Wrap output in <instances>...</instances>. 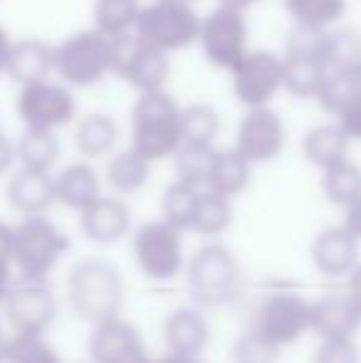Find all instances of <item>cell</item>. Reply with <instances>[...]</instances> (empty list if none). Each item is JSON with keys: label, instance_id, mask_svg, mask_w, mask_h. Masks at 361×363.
Returning a JSON list of instances; mask_svg holds the SVG:
<instances>
[{"label": "cell", "instance_id": "cell-1", "mask_svg": "<svg viewBox=\"0 0 361 363\" xmlns=\"http://www.w3.org/2000/svg\"><path fill=\"white\" fill-rule=\"evenodd\" d=\"M181 104L169 91L139 94L131 106V148L154 166L181 148Z\"/></svg>", "mask_w": 361, "mask_h": 363}, {"label": "cell", "instance_id": "cell-2", "mask_svg": "<svg viewBox=\"0 0 361 363\" xmlns=\"http://www.w3.org/2000/svg\"><path fill=\"white\" fill-rule=\"evenodd\" d=\"M67 299L79 319L99 326L104 321L119 319L124 284L119 272L106 259L89 257L70 269Z\"/></svg>", "mask_w": 361, "mask_h": 363}, {"label": "cell", "instance_id": "cell-3", "mask_svg": "<svg viewBox=\"0 0 361 363\" xmlns=\"http://www.w3.org/2000/svg\"><path fill=\"white\" fill-rule=\"evenodd\" d=\"M186 287L198 309L233 304L243 291L240 262L226 245H203L186 262Z\"/></svg>", "mask_w": 361, "mask_h": 363}, {"label": "cell", "instance_id": "cell-4", "mask_svg": "<svg viewBox=\"0 0 361 363\" xmlns=\"http://www.w3.org/2000/svg\"><path fill=\"white\" fill-rule=\"evenodd\" d=\"M114 74V40L94 28L77 30L55 45V77L70 89L96 86Z\"/></svg>", "mask_w": 361, "mask_h": 363}, {"label": "cell", "instance_id": "cell-5", "mask_svg": "<svg viewBox=\"0 0 361 363\" xmlns=\"http://www.w3.org/2000/svg\"><path fill=\"white\" fill-rule=\"evenodd\" d=\"M70 250V240L48 216L23 218L13 225V269L23 282H48L52 269Z\"/></svg>", "mask_w": 361, "mask_h": 363}, {"label": "cell", "instance_id": "cell-6", "mask_svg": "<svg viewBox=\"0 0 361 363\" xmlns=\"http://www.w3.org/2000/svg\"><path fill=\"white\" fill-rule=\"evenodd\" d=\"M198 30H201V15L193 5L151 0L141 8L134 35L149 48L171 55L196 45Z\"/></svg>", "mask_w": 361, "mask_h": 363}, {"label": "cell", "instance_id": "cell-7", "mask_svg": "<svg viewBox=\"0 0 361 363\" xmlns=\"http://www.w3.org/2000/svg\"><path fill=\"white\" fill-rule=\"evenodd\" d=\"M309 304L292 289H274L257 301L250 316V331L270 341L279 351L292 346L309 331Z\"/></svg>", "mask_w": 361, "mask_h": 363}, {"label": "cell", "instance_id": "cell-8", "mask_svg": "<svg viewBox=\"0 0 361 363\" xmlns=\"http://www.w3.org/2000/svg\"><path fill=\"white\" fill-rule=\"evenodd\" d=\"M15 114L23 129L57 134L60 129L77 121V96L57 79L35 82V84L20 86L18 99H15Z\"/></svg>", "mask_w": 361, "mask_h": 363}, {"label": "cell", "instance_id": "cell-9", "mask_svg": "<svg viewBox=\"0 0 361 363\" xmlns=\"http://www.w3.org/2000/svg\"><path fill=\"white\" fill-rule=\"evenodd\" d=\"M136 267L141 274L156 282L176 279L186 269V255H183V233L164 220L144 223L134 233L131 240Z\"/></svg>", "mask_w": 361, "mask_h": 363}, {"label": "cell", "instance_id": "cell-10", "mask_svg": "<svg viewBox=\"0 0 361 363\" xmlns=\"http://www.w3.org/2000/svg\"><path fill=\"white\" fill-rule=\"evenodd\" d=\"M248 35H250V28H248L245 13L216 5L206 18H201L198 45H201L203 57L213 67L231 72L243 60V55L250 50Z\"/></svg>", "mask_w": 361, "mask_h": 363}, {"label": "cell", "instance_id": "cell-11", "mask_svg": "<svg viewBox=\"0 0 361 363\" xmlns=\"http://www.w3.org/2000/svg\"><path fill=\"white\" fill-rule=\"evenodd\" d=\"M231 86L245 111L270 106L282 91V55L270 50H248L231 69Z\"/></svg>", "mask_w": 361, "mask_h": 363}, {"label": "cell", "instance_id": "cell-12", "mask_svg": "<svg viewBox=\"0 0 361 363\" xmlns=\"http://www.w3.org/2000/svg\"><path fill=\"white\" fill-rule=\"evenodd\" d=\"M114 74H119L139 94L166 91L171 77V55L149 48L136 35L114 40Z\"/></svg>", "mask_w": 361, "mask_h": 363}, {"label": "cell", "instance_id": "cell-13", "mask_svg": "<svg viewBox=\"0 0 361 363\" xmlns=\"http://www.w3.org/2000/svg\"><path fill=\"white\" fill-rule=\"evenodd\" d=\"M3 309L13 336H45L57 316V299L48 282H20L5 296Z\"/></svg>", "mask_w": 361, "mask_h": 363}, {"label": "cell", "instance_id": "cell-14", "mask_svg": "<svg viewBox=\"0 0 361 363\" xmlns=\"http://www.w3.org/2000/svg\"><path fill=\"white\" fill-rule=\"evenodd\" d=\"M284 144H287V126L272 106L245 111L238 121L233 148L250 166L274 161L284 151Z\"/></svg>", "mask_w": 361, "mask_h": 363}, {"label": "cell", "instance_id": "cell-15", "mask_svg": "<svg viewBox=\"0 0 361 363\" xmlns=\"http://www.w3.org/2000/svg\"><path fill=\"white\" fill-rule=\"evenodd\" d=\"M89 356L94 363H154L141 341V334L121 316L94 326Z\"/></svg>", "mask_w": 361, "mask_h": 363}, {"label": "cell", "instance_id": "cell-16", "mask_svg": "<svg viewBox=\"0 0 361 363\" xmlns=\"http://www.w3.org/2000/svg\"><path fill=\"white\" fill-rule=\"evenodd\" d=\"M312 264L329 279L352 277L359 267V240L344 225L324 228L312 242Z\"/></svg>", "mask_w": 361, "mask_h": 363}, {"label": "cell", "instance_id": "cell-17", "mask_svg": "<svg viewBox=\"0 0 361 363\" xmlns=\"http://www.w3.org/2000/svg\"><path fill=\"white\" fill-rule=\"evenodd\" d=\"M5 198L10 208L23 218L48 216L55 206V178L52 173L28 171V168H15L5 186Z\"/></svg>", "mask_w": 361, "mask_h": 363}, {"label": "cell", "instance_id": "cell-18", "mask_svg": "<svg viewBox=\"0 0 361 363\" xmlns=\"http://www.w3.org/2000/svg\"><path fill=\"white\" fill-rule=\"evenodd\" d=\"M84 238L96 245H116L131 230V211L119 196H101L79 213Z\"/></svg>", "mask_w": 361, "mask_h": 363}, {"label": "cell", "instance_id": "cell-19", "mask_svg": "<svg viewBox=\"0 0 361 363\" xmlns=\"http://www.w3.org/2000/svg\"><path fill=\"white\" fill-rule=\"evenodd\" d=\"M361 326V316L349 299L347 291L327 294L309 304V331L319 336V341L354 339Z\"/></svg>", "mask_w": 361, "mask_h": 363}, {"label": "cell", "instance_id": "cell-20", "mask_svg": "<svg viewBox=\"0 0 361 363\" xmlns=\"http://www.w3.org/2000/svg\"><path fill=\"white\" fill-rule=\"evenodd\" d=\"M208 341H211V326L208 319L198 306H181V309L171 311L164 321V344L166 354L176 356H196L206 351Z\"/></svg>", "mask_w": 361, "mask_h": 363}, {"label": "cell", "instance_id": "cell-21", "mask_svg": "<svg viewBox=\"0 0 361 363\" xmlns=\"http://www.w3.org/2000/svg\"><path fill=\"white\" fill-rule=\"evenodd\" d=\"M5 74L18 86L45 82L55 77V45L38 38L13 40Z\"/></svg>", "mask_w": 361, "mask_h": 363}, {"label": "cell", "instance_id": "cell-22", "mask_svg": "<svg viewBox=\"0 0 361 363\" xmlns=\"http://www.w3.org/2000/svg\"><path fill=\"white\" fill-rule=\"evenodd\" d=\"M55 178V203L82 213L96 198H101V176L89 161L67 163Z\"/></svg>", "mask_w": 361, "mask_h": 363}, {"label": "cell", "instance_id": "cell-23", "mask_svg": "<svg viewBox=\"0 0 361 363\" xmlns=\"http://www.w3.org/2000/svg\"><path fill=\"white\" fill-rule=\"evenodd\" d=\"M72 141L82 161L106 158L116 151V144H119V124L111 114L91 111V114H84L77 119Z\"/></svg>", "mask_w": 361, "mask_h": 363}, {"label": "cell", "instance_id": "cell-24", "mask_svg": "<svg viewBox=\"0 0 361 363\" xmlns=\"http://www.w3.org/2000/svg\"><path fill=\"white\" fill-rule=\"evenodd\" d=\"M349 136L339 129L337 121H327V124H317L304 134L302 139V156L312 163L319 171L337 166V163L349 158Z\"/></svg>", "mask_w": 361, "mask_h": 363}, {"label": "cell", "instance_id": "cell-25", "mask_svg": "<svg viewBox=\"0 0 361 363\" xmlns=\"http://www.w3.org/2000/svg\"><path fill=\"white\" fill-rule=\"evenodd\" d=\"M151 178V163L144 156L134 151L131 146L119 148L106 158L104 181L119 196H131L139 193Z\"/></svg>", "mask_w": 361, "mask_h": 363}, {"label": "cell", "instance_id": "cell-26", "mask_svg": "<svg viewBox=\"0 0 361 363\" xmlns=\"http://www.w3.org/2000/svg\"><path fill=\"white\" fill-rule=\"evenodd\" d=\"M60 153H62V146L55 131L23 129V134L15 141V163L18 168H28V171L52 173L60 161Z\"/></svg>", "mask_w": 361, "mask_h": 363}, {"label": "cell", "instance_id": "cell-27", "mask_svg": "<svg viewBox=\"0 0 361 363\" xmlns=\"http://www.w3.org/2000/svg\"><path fill=\"white\" fill-rule=\"evenodd\" d=\"M141 0H94L91 5V28L111 40L134 35L141 15Z\"/></svg>", "mask_w": 361, "mask_h": 363}, {"label": "cell", "instance_id": "cell-28", "mask_svg": "<svg viewBox=\"0 0 361 363\" xmlns=\"http://www.w3.org/2000/svg\"><path fill=\"white\" fill-rule=\"evenodd\" d=\"M252 166L235 151V148H226V151L216 153V161L211 168V178H208L206 191H213L223 198H235L250 186Z\"/></svg>", "mask_w": 361, "mask_h": 363}, {"label": "cell", "instance_id": "cell-29", "mask_svg": "<svg viewBox=\"0 0 361 363\" xmlns=\"http://www.w3.org/2000/svg\"><path fill=\"white\" fill-rule=\"evenodd\" d=\"M327 79V67L319 60L282 57V89L297 99H317Z\"/></svg>", "mask_w": 361, "mask_h": 363}, {"label": "cell", "instance_id": "cell-30", "mask_svg": "<svg viewBox=\"0 0 361 363\" xmlns=\"http://www.w3.org/2000/svg\"><path fill=\"white\" fill-rule=\"evenodd\" d=\"M294 28L332 30L347 13V0H282Z\"/></svg>", "mask_w": 361, "mask_h": 363}, {"label": "cell", "instance_id": "cell-31", "mask_svg": "<svg viewBox=\"0 0 361 363\" xmlns=\"http://www.w3.org/2000/svg\"><path fill=\"white\" fill-rule=\"evenodd\" d=\"M322 193L332 206L347 211L361 198V166L347 158L322 171Z\"/></svg>", "mask_w": 361, "mask_h": 363}, {"label": "cell", "instance_id": "cell-32", "mask_svg": "<svg viewBox=\"0 0 361 363\" xmlns=\"http://www.w3.org/2000/svg\"><path fill=\"white\" fill-rule=\"evenodd\" d=\"M233 223V201L213 191H201L196 203V213L191 220V230L203 238H218Z\"/></svg>", "mask_w": 361, "mask_h": 363}, {"label": "cell", "instance_id": "cell-33", "mask_svg": "<svg viewBox=\"0 0 361 363\" xmlns=\"http://www.w3.org/2000/svg\"><path fill=\"white\" fill-rule=\"evenodd\" d=\"M361 65V33L357 28H332L324 40V67L327 72Z\"/></svg>", "mask_w": 361, "mask_h": 363}, {"label": "cell", "instance_id": "cell-34", "mask_svg": "<svg viewBox=\"0 0 361 363\" xmlns=\"http://www.w3.org/2000/svg\"><path fill=\"white\" fill-rule=\"evenodd\" d=\"M221 134V114L211 104L181 106V139L183 144L216 146Z\"/></svg>", "mask_w": 361, "mask_h": 363}, {"label": "cell", "instance_id": "cell-35", "mask_svg": "<svg viewBox=\"0 0 361 363\" xmlns=\"http://www.w3.org/2000/svg\"><path fill=\"white\" fill-rule=\"evenodd\" d=\"M216 146H203V144H181L176 151V181L188 183V186L206 188L208 178H211V168L216 161Z\"/></svg>", "mask_w": 361, "mask_h": 363}, {"label": "cell", "instance_id": "cell-36", "mask_svg": "<svg viewBox=\"0 0 361 363\" xmlns=\"http://www.w3.org/2000/svg\"><path fill=\"white\" fill-rule=\"evenodd\" d=\"M201 191H206V188H196L188 186V183L174 181L164 191V198H161V220L174 225L181 233L191 230V220L193 213H196V203Z\"/></svg>", "mask_w": 361, "mask_h": 363}, {"label": "cell", "instance_id": "cell-37", "mask_svg": "<svg viewBox=\"0 0 361 363\" xmlns=\"http://www.w3.org/2000/svg\"><path fill=\"white\" fill-rule=\"evenodd\" d=\"M5 363H62L45 336H10Z\"/></svg>", "mask_w": 361, "mask_h": 363}, {"label": "cell", "instance_id": "cell-38", "mask_svg": "<svg viewBox=\"0 0 361 363\" xmlns=\"http://www.w3.org/2000/svg\"><path fill=\"white\" fill-rule=\"evenodd\" d=\"M282 351L248 329L233 344V363H277Z\"/></svg>", "mask_w": 361, "mask_h": 363}, {"label": "cell", "instance_id": "cell-39", "mask_svg": "<svg viewBox=\"0 0 361 363\" xmlns=\"http://www.w3.org/2000/svg\"><path fill=\"white\" fill-rule=\"evenodd\" d=\"M324 40L327 30H307V28H292L284 38V52L282 57H307L324 62Z\"/></svg>", "mask_w": 361, "mask_h": 363}, {"label": "cell", "instance_id": "cell-40", "mask_svg": "<svg viewBox=\"0 0 361 363\" xmlns=\"http://www.w3.org/2000/svg\"><path fill=\"white\" fill-rule=\"evenodd\" d=\"M312 363H361V351L354 339L319 341Z\"/></svg>", "mask_w": 361, "mask_h": 363}, {"label": "cell", "instance_id": "cell-41", "mask_svg": "<svg viewBox=\"0 0 361 363\" xmlns=\"http://www.w3.org/2000/svg\"><path fill=\"white\" fill-rule=\"evenodd\" d=\"M13 166H15V141L8 139L5 131L0 129V176L13 171Z\"/></svg>", "mask_w": 361, "mask_h": 363}, {"label": "cell", "instance_id": "cell-42", "mask_svg": "<svg viewBox=\"0 0 361 363\" xmlns=\"http://www.w3.org/2000/svg\"><path fill=\"white\" fill-rule=\"evenodd\" d=\"M342 225L359 240V245H361V198L354 203V206H349L347 211H344V223Z\"/></svg>", "mask_w": 361, "mask_h": 363}, {"label": "cell", "instance_id": "cell-43", "mask_svg": "<svg viewBox=\"0 0 361 363\" xmlns=\"http://www.w3.org/2000/svg\"><path fill=\"white\" fill-rule=\"evenodd\" d=\"M10 255H13V225H8V223L0 220V259L13 262Z\"/></svg>", "mask_w": 361, "mask_h": 363}, {"label": "cell", "instance_id": "cell-44", "mask_svg": "<svg viewBox=\"0 0 361 363\" xmlns=\"http://www.w3.org/2000/svg\"><path fill=\"white\" fill-rule=\"evenodd\" d=\"M10 48H13V38H10L8 30L0 25V77L5 74V67H8V55Z\"/></svg>", "mask_w": 361, "mask_h": 363}, {"label": "cell", "instance_id": "cell-45", "mask_svg": "<svg viewBox=\"0 0 361 363\" xmlns=\"http://www.w3.org/2000/svg\"><path fill=\"white\" fill-rule=\"evenodd\" d=\"M260 0H218L221 8H228V10H238V13H248L252 5H257Z\"/></svg>", "mask_w": 361, "mask_h": 363}, {"label": "cell", "instance_id": "cell-46", "mask_svg": "<svg viewBox=\"0 0 361 363\" xmlns=\"http://www.w3.org/2000/svg\"><path fill=\"white\" fill-rule=\"evenodd\" d=\"M154 363H203L196 356H176V354H164L159 359H154Z\"/></svg>", "mask_w": 361, "mask_h": 363}, {"label": "cell", "instance_id": "cell-47", "mask_svg": "<svg viewBox=\"0 0 361 363\" xmlns=\"http://www.w3.org/2000/svg\"><path fill=\"white\" fill-rule=\"evenodd\" d=\"M8 346H10V336L5 334V326L0 324V363H5V359H8Z\"/></svg>", "mask_w": 361, "mask_h": 363}, {"label": "cell", "instance_id": "cell-48", "mask_svg": "<svg viewBox=\"0 0 361 363\" xmlns=\"http://www.w3.org/2000/svg\"><path fill=\"white\" fill-rule=\"evenodd\" d=\"M169 3H181V5H193L196 0H169Z\"/></svg>", "mask_w": 361, "mask_h": 363}]
</instances>
